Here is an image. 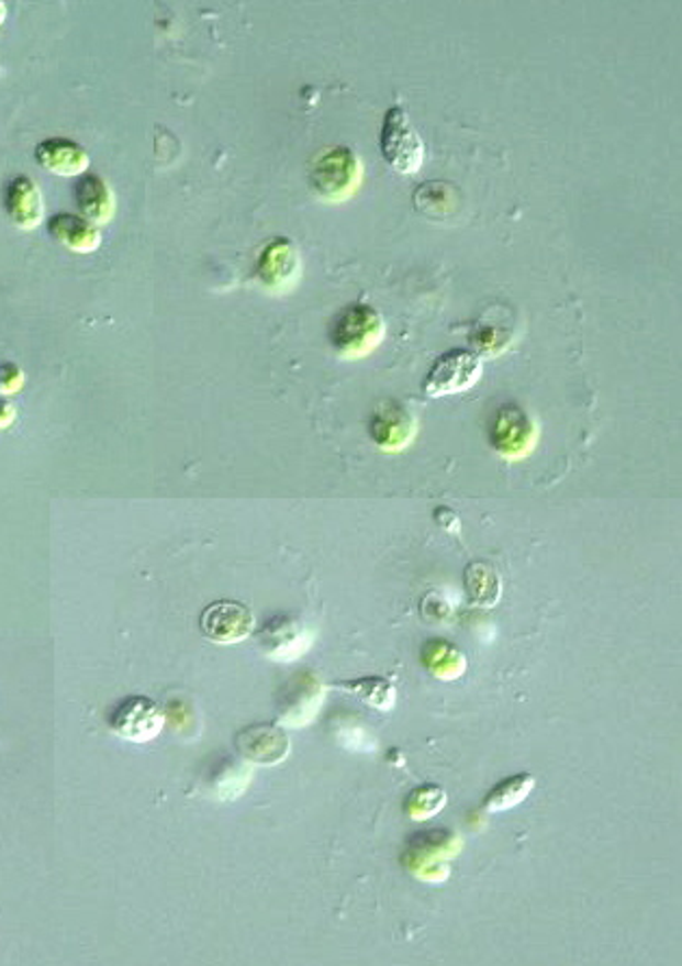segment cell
I'll return each mask as SVG.
<instances>
[{"label":"cell","instance_id":"cell-14","mask_svg":"<svg viewBox=\"0 0 682 966\" xmlns=\"http://www.w3.org/2000/svg\"><path fill=\"white\" fill-rule=\"evenodd\" d=\"M80 218L93 225H104L115 218V196L109 182L98 174H82L75 187Z\"/></svg>","mask_w":682,"mask_h":966},{"label":"cell","instance_id":"cell-24","mask_svg":"<svg viewBox=\"0 0 682 966\" xmlns=\"http://www.w3.org/2000/svg\"><path fill=\"white\" fill-rule=\"evenodd\" d=\"M510 334H512V327H501L499 323L485 321V323H477L474 325V332H472L470 341H472V345H474V349L479 354L496 356L510 343Z\"/></svg>","mask_w":682,"mask_h":966},{"label":"cell","instance_id":"cell-25","mask_svg":"<svg viewBox=\"0 0 682 966\" xmlns=\"http://www.w3.org/2000/svg\"><path fill=\"white\" fill-rule=\"evenodd\" d=\"M26 384V375L15 363H2L0 365V395L11 397L18 395Z\"/></svg>","mask_w":682,"mask_h":966},{"label":"cell","instance_id":"cell-2","mask_svg":"<svg viewBox=\"0 0 682 966\" xmlns=\"http://www.w3.org/2000/svg\"><path fill=\"white\" fill-rule=\"evenodd\" d=\"M365 180V165L351 148L338 146L316 156L310 167L312 191L329 204L351 200Z\"/></svg>","mask_w":682,"mask_h":966},{"label":"cell","instance_id":"cell-5","mask_svg":"<svg viewBox=\"0 0 682 966\" xmlns=\"http://www.w3.org/2000/svg\"><path fill=\"white\" fill-rule=\"evenodd\" d=\"M459 836L454 832H445L443 828L429 834H421L414 839V843L407 847L405 854V867L425 882H445L451 874L449 860L459 852Z\"/></svg>","mask_w":682,"mask_h":966},{"label":"cell","instance_id":"cell-6","mask_svg":"<svg viewBox=\"0 0 682 966\" xmlns=\"http://www.w3.org/2000/svg\"><path fill=\"white\" fill-rule=\"evenodd\" d=\"M302 278V256L293 241L273 238L260 252L256 263V280L271 296L291 293Z\"/></svg>","mask_w":682,"mask_h":966},{"label":"cell","instance_id":"cell-7","mask_svg":"<svg viewBox=\"0 0 682 966\" xmlns=\"http://www.w3.org/2000/svg\"><path fill=\"white\" fill-rule=\"evenodd\" d=\"M483 373V363L477 354L454 349L440 356L423 381V392L432 399L457 395L472 388Z\"/></svg>","mask_w":682,"mask_h":966},{"label":"cell","instance_id":"cell-12","mask_svg":"<svg viewBox=\"0 0 682 966\" xmlns=\"http://www.w3.org/2000/svg\"><path fill=\"white\" fill-rule=\"evenodd\" d=\"M289 735L273 724H254L236 735L241 756L262 765H276L289 754Z\"/></svg>","mask_w":682,"mask_h":966},{"label":"cell","instance_id":"cell-4","mask_svg":"<svg viewBox=\"0 0 682 966\" xmlns=\"http://www.w3.org/2000/svg\"><path fill=\"white\" fill-rule=\"evenodd\" d=\"M488 441L499 455L507 459H523L537 445L539 430L521 406L507 403L494 412L488 428Z\"/></svg>","mask_w":682,"mask_h":966},{"label":"cell","instance_id":"cell-21","mask_svg":"<svg viewBox=\"0 0 682 966\" xmlns=\"http://www.w3.org/2000/svg\"><path fill=\"white\" fill-rule=\"evenodd\" d=\"M535 787V776L530 774H516L505 778L503 782H499L485 800V809L490 813H501V811H510L514 807H518L521 802L527 800L530 791Z\"/></svg>","mask_w":682,"mask_h":966},{"label":"cell","instance_id":"cell-13","mask_svg":"<svg viewBox=\"0 0 682 966\" xmlns=\"http://www.w3.org/2000/svg\"><path fill=\"white\" fill-rule=\"evenodd\" d=\"M35 160L42 169L55 176L72 178L87 174L91 158L89 152L66 137H51L35 148Z\"/></svg>","mask_w":682,"mask_h":966},{"label":"cell","instance_id":"cell-15","mask_svg":"<svg viewBox=\"0 0 682 966\" xmlns=\"http://www.w3.org/2000/svg\"><path fill=\"white\" fill-rule=\"evenodd\" d=\"M46 227L53 241L75 254H93L102 245L100 227L75 213H57L46 222Z\"/></svg>","mask_w":682,"mask_h":966},{"label":"cell","instance_id":"cell-1","mask_svg":"<svg viewBox=\"0 0 682 966\" xmlns=\"http://www.w3.org/2000/svg\"><path fill=\"white\" fill-rule=\"evenodd\" d=\"M385 323L369 303H351L343 308L329 327V343L338 358L360 360L371 356L383 341Z\"/></svg>","mask_w":682,"mask_h":966},{"label":"cell","instance_id":"cell-26","mask_svg":"<svg viewBox=\"0 0 682 966\" xmlns=\"http://www.w3.org/2000/svg\"><path fill=\"white\" fill-rule=\"evenodd\" d=\"M15 419H18V410H15L13 401L0 395V432L9 430L15 423Z\"/></svg>","mask_w":682,"mask_h":966},{"label":"cell","instance_id":"cell-20","mask_svg":"<svg viewBox=\"0 0 682 966\" xmlns=\"http://www.w3.org/2000/svg\"><path fill=\"white\" fill-rule=\"evenodd\" d=\"M463 588L470 602L479 609H492L503 595L496 570L485 562H472L463 570Z\"/></svg>","mask_w":682,"mask_h":966},{"label":"cell","instance_id":"cell-22","mask_svg":"<svg viewBox=\"0 0 682 966\" xmlns=\"http://www.w3.org/2000/svg\"><path fill=\"white\" fill-rule=\"evenodd\" d=\"M343 689L358 696L367 704L376 707L379 711H390L396 702V689L394 685L383 676H362L347 682H340Z\"/></svg>","mask_w":682,"mask_h":966},{"label":"cell","instance_id":"cell-23","mask_svg":"<svg viewBox=\"0 0 682 966\" xmlns=\"http://www.w3.org/2000/svg\"><path fill=\"white\" fill-rule=\"evenodd\" d=\"M445 807H447V791L438 785L416 787L403 804L407 818L414 819V821H427V819L436 818Z\"/></svg>","mask_w":682,"mask_h":966},{"label":"cell","instance_id":"cell-11","mask_svg":"<svg viewBox=\"0 0 682 966\" xmlns=\"http://www.w3.org/2000/svg\"><path fill=\"white\" fill-rule=\"evenodd\" d=\"M4 213L20 230H35L44 223V196L29 176H15L4 189Z\"/></svg>","mask_w":682,"mask_h":966},{"label":"cell","instance_id":"cell-10","mask_svg":"<svg viewBox=\"0 0 682 966\" xmlns=\"http://www.w3.org/2000/svg\"><path fill=\"white\" fill-rule=\"evenodd\" d=\"M163 722L165 718L160 707L146 696H131L122 700L109 718V726L115 735L137 744L154 740L163 731Z\"/></svg>","mask_w":682,"mask_h":966},{"label":"cell","instance_id":"cell-8","mask_svg":"<svg viewBox=\"0 0 682 966\" xmlns=\"http://www.w3.org/2000/svg\"><path fill=\"white\" fill-rule=\"evenodd\" d=\"M369 434L381 451L401 453L416 441L418 421L405 403L385 399L369 419Z\"/></svg>","mask_w":682,"mask_h":966},{"label":"cell","instance_id":"cell-27","mask_svg":"<svg viewBox=\"0 0 682 966\" xmlns=\"http://www.w3.org/2000/svg\"><path fill=\"white\" fill-rule=\"evenodd\" d=\"M7 20V4L0 0V24Z\"/></svg>","mask_w":682,"mask_h":966},{"label":"cell","instance_id":"cell-9","mask_svg":"<svg viewBox=\"0 0 682 966\" xmlns=\"http://www.w3.org/2000/svg\"><path fill=\"white\" fill-rule=\"evenodd\" d=\"M254 613L238 600H215L200 613V631L215 644H238L251 635Z\"/></svg>","mask_w":682,"mask_h":966},{"label":"cell","instance_id":"cell-19","mask_svg":"<svg viewBox=\"0 0 682 966\" xmlns=\"http://www.w3.org/2000/svg\"><path fill=\"white\" fill-rule=\"evenodd\" d=\"M421 664L434 678L457 680L468 668V657L447 640H427L421 648Z\"/></svg>","mask_w":682,"mask_h":966},{"label":"cell","instance_id":"cell-17","mask_svg":"<svg viewBox=\"0 0 682 966\" xmlns=\"http://www.w3.org/2000/svg\"><path fill=\"white\" fill-rule=\"evenodd\" d=\"M260 640H262L267 655L271 659H280V662L298 659V655H302L310 644L308 635H303L302 631L295 626V622L287 620V618L271 620L267 624V629H262Z\"/></svg>","mask_w":682,"mask_h":966},{"label":"cell","instance_id":"cell-3","mask_svg":"<svg viewBox=\"0 0 682 966\" xmlns=\"http://www.w3.org/2000/svg\"><path fill=\"white\" fill-rule=\"evenodd\" d=\"M379 148L385 163L403 176L416 174L425 160V144L403 107H392L383 115Z\"/></svg>","mask_w":682,"mask_h":966},{"label":"cell","instance_id":"cell-16","mask_svg":"<svg viewBox=\"0 0 682 966\" xmlns=\"http://www.w3.org/2000/svg\"><path fill=\"white\" fill-rule=\"evenodd\" d=\"M414 207L418 213H423L427 220L434 222H447L461 207L457 187L445 180H432L423 182L414 193Z\"/></svg>","mask_w":682,"mask_h":966},{"label":"cell","instance_id":"cell-18","mask_svg":"<svg viewBox=\"0 0 682 966\" xmlns=\"http://www.w3.org/2000/svg\"><path fill=\"white\" fill-rule=\"evenodd\" d=\"M293 689L287 693V702H284V715L282 720L295 726H302L308 720L314 718V713L318 711V704L323 702V685L312 676V674H302L300 678H295Z\"/></svg>","mask_w":682,"mask_h":966}]
</instances>
